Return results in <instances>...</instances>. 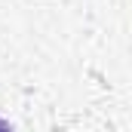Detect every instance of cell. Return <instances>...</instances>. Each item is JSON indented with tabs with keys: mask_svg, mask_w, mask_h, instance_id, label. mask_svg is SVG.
Listing matches in <instances>:
<instances>
[{
	"mask_svg": "<svg viewBox=\"0 0 132 132\" xmlns=\"http://www.w3.org/2000/svg\"><path fill=\"white\" fill-rule=\"evenodd\" d=\"M0 132H12V129H9V123H6V120H0Z\"/></svg>",
	"mask_w": 132,
	"mask_h": 132,
	"instance_id": "obj_1",
	"label": "cell"
}]
</instances>
